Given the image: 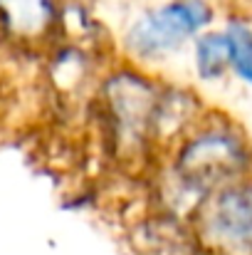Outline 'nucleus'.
I'll use <instances>...</instances> for the list:
<instances>
[{"label":"nucleus","instance_id":"nucleus-1","mask_svg":"<svg viewBox=\"0 0 252 255\" xmlns=\"http://www.w3.org/2000/svg\"><path fill=\"white\" fill-rule=\"evenodd\" d=\"M248 176H252V136L233 117L208 109L164 154L161 211L188 221L203 198Z\"/></svg>","mask_w":252,"mask_h":255},{"label":"nucleus","instance_id":"nucleus-2","mask_svg":"<svg viewBox=\"0 0 252 255\" xmlns=\"http://www.w3.org/2000/svg\"><path fill=\"white\" fill-rule=\"evenodd\" d=\"M164 82L144 67L124 65L111 70L99 87L101 119L116 154L141 159L161 154L156 141V117Z\"/></svg>","mask_w":252,"mask_h":255},{"label":"nucleus","instance_id":"nucleus-3","mask_svg":"<svg viewBox=\"0 0 252 255\" xmlns=\"http://www.w3.org/2000/svg\"><path fill=\"white\" fill-rule=\"evenodd\" d=\"M213 0H166L139 12L124 32V52L136 67L161 65L190 47V42L215 25Z\"/></svg>","mask_w":252,"mask_h":255},{"label":"nucleus","instance_id":"nucleus-4","mask_svg":"<svg viewBox=\"0 0 252 255\" xmlns=\"http://www.w3.org/2000/svg\"><path fill=\"white\" fill-rule=\"evenodd\" d=\"M188 223L205 255H252V176L203 198Z\"/></svg>","mask_w":252,"mask_h":255},{"label":"nucleus","instance_id":"nucleus-5","mask_svg":"<svg viewBox=\"0 0 252 255\" xmlns=\"http://www.w3.org/2000/svg\"><path fill=\"white\" fill-rule=\"evenodd\" d=\"M67 0H0V35L20 47L52 42L65 20Z\"/></svg>","mask_w":252,"mask_h":255},{"label":"nucleus","instance_id":"nucleus-6","mask_svg":"<svg viewBox=\"0 0 252 255\" xmlns=\"http://www.w3.org/2000/svg\"><path fill=\"white\" fill-rule=\"evenodd\" d=\"M190 62L195 77L205 85L223 82L230 75L228 42L220 27H210L190 42Z\"/></svg>","mask_w":252,"mask_h":255},{"label":"nucleus","instance_id":"nucleus-7","mask_svg":"<svg viewBox=\"0 0 252 255\" xmlns=\"http://www.w3.org/2000/svg\"><path fill=\"white\" fill-rule=\"evenodd\" d=\"M220 30L228 42L230 75L245 87H252V17L245 12H230Z\"/></svg>","mask_w":252,"mask_h":255}]
</instances>
